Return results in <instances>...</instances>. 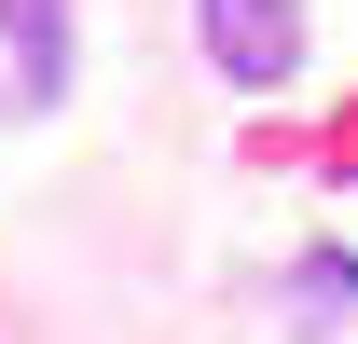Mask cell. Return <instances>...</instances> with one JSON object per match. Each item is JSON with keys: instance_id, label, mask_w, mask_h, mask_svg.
<instances>
[{"instance_id": "obj_1", "label": "cell", "mask_w": 358, "mask_h": 344, "mask_svg": "<svg viewBox=\"0 0 358 344\" xmlns=\"http://www.w3.org/2000/svg\"><path fill=\"white\" fill-rule=\"evenodd\" d=\"M207 14V55H221V83L275 96L289 69H303V0H193Z\"/></svg>"}, {"instance_id": "obj_2", "label": "cell", "mask_w": 358, "mask_h": 344, "mask_svg": "<svg viewBox=\"0 0 358 344\" xmlns=\"http://www.w3.org/2000/svg\"><path fill=\"white\" fill-rule=\"evenodd\" d=\"M69 96V0H0V110Z\"/></svg>"}]
</instances>
